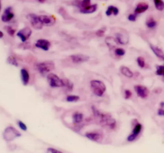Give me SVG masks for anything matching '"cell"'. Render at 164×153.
<instances>
[{
    "label": "cell",
    "instance_id": "cell-9",
    "mask_svg": "<svg viewBox=\"0 0 164 153\" xmlns=\"http://www.w3.org/2000/svg\"><path fill=\"white\" fill-rule=\"evenodd\" d=\"M134 89L138 97L141 99H146L150 93V90L147 87L143 86V85H136L134 86Z\"/></svg>",
    "mask_w": 164,
    "mask_h": 153
},
{
    "label": "cell",
    "instance_id": "cell-25",
    "mask_svg": "<svg viewBox=\"0 0 164 153\" xmlns=\"http://www.w3.org/2000/svg\"><path fill=\"white\" fill-rule=\"evenodd\" d=\"M156 10L159 11H162L164 10V2L163 0H153Z\"/></svg>",
    "mask_w": 164,
    "mask_h": 153
},
{
    "label": "cell",
    "instance_id": "cell-21",
    "mask_svg": "<svg viewBox=\"0 0 164 153\" xmlns=\"http://www.w3.org/2000/svg\"><path fill=\"white\" fill-rule=\"evenodd\" d=\"M120 72L123 76H125L126 77H128V78H132L134 76V73H133L132 70L127 66H125V65H122L120 67Z\"/></svg>",
    "mask_w": 164,
    "mask_h": 153
},
{
    "label": "cell",
    "instance_id": "cell-35",
    "mask_svg": "<svg viewBox=\"0 0 164 153\" xmlns=\"http://www.w3.org/2000/svg\"><path fill=\"white\" fill-rule=\"evenodd\" d=\"M114 7H115V6H112V5L109 6V7H108L107 8V11H106V15H107V16L112 15Z\"/></svg>",
    "mask_w": 164,
    "mask_h": 153
},
{
    "label": "cell",
    "instance_id": "cell-27",
    "mask_svg": "<svg viewBox=\"0 0 164 153\" xmlns=\"http://www.w3.org/2000/svg\"><path fill=\"white\" fill-rule=\"evenodd\" d=\"M136 62H137L138 66H139L140 69H144V68L146 67V61H145L143 57H138L137 58H136Z\"/></svg>",
    "mask_w": 164,
    "mask_h": 153
},
{
    "label": "cell",
    "instance_id": "cell-43",
    "mask_svg": "<svg viewBox=\"0 0 164 153\" xmlns=\"http://www.w3.org/2000/svg\"><path fill=\"white\" fill-rule=\"evenodd\" d=\"M38 2H40V3H44V2L47 1V0H37Z\"/></svg>",
    "mask_w": 164,
    "mask_h": 153
},
{
    "label": "cell",
    "instance_id": "cell-4",
    "mask_svg": "<svg viewBox=\"0 0 164 153\" xmlns=\"http://www.w3.org/2000/svg\"><path fill=\"white\" fill-rule=\"evenodd\" d=\"M47 80L51 88H63L64 87V79L60 78L54 73H50L47 76Z\"/></svg>",
    "mask_w": 164,
    "mask_h": 153
},
{
    "label": "cell",
    "instance_id": "cell-33",
    "mask_svg": "<svg viewBox=\"0 0 164 153\" xmlns=\"http://www.w3.org/2000/svg\"><path fill=\"white\" fill-rule=\"evenodd\" d=\"M59 12L61 15L63 16V18H66V19H67V18H69V14H67V12L66 11V10L64 9V8H60V9L59 10Z\"/></svg>",
    "mask_w": 164,
    "mask_h": 153
},
{
    "label": "cell",
    "instance_id": "cell-16",
    "mask_svg": "<svg viewBox=\"0 0 164 153\" xmlns=\"http://www.w3.org/2000/svg\"><path fill=\"white\" fill-rule=\"evenodd\" d=\"M115 38L116 39V41L119 43V45H126L129 42L128 36L126 35V34H123L122 32H119V33H116L115 35Z\"/></svg>",
    "mask_w": 164,
    "mask_h": 153
},
{
    "label": "cell",
    "instance_id": "cell-7",
    "mask_svg": "<svg viewBox=\"0 0 164 153\" xmlns=\"http://www.w3.org/2000/svg\"><path fill=\"white\" fill-rule=\"evenodd\" d=\"M27 18L28 21L31 23V27L35 30H41L43 29V27H44L42 23V21L40 19V17L38 14L34 13L28 14L27 15Z\"/></svg>",
    "mask_w": 164,
    "mask_h": 153
},
{
    "label": "cell",
    "instance_id": "cell-30",
    "mask_svg": "<svg viewBox=\"0 0 164 153\" xmlns=\"http://www.w3.org/2000/svg\"><path fill=\"white\" fill-rule=\"evenodd\" d=\"M7 61H8L9 64H11V65H15V66H18V61H17V59H16V58H15V57L10 56L9 58H8V59H7Z\"/></svg>",
    "mask_w": 164,
    "mask_h": 153
},
{
    "label": "cell",
    "instance_id": "cell-22",
    "mask_svg": "<svg viewBox=\"0 0 164 153\" xmlns=\"http://www.w3.org/2000/svg\"><path fill=\"white\" fill-rule=\"evenodd\" d=\"M105 42L110 48H115L116 45H119V43L115 37H107L105 39Z\"/></svg>",
    "mask_w": 164,
    "mask_h": 153
},
{
    "label": "cell",
    "instance_id": "cell-39",
    "mask_svg": "<svg viewBox=\"0 0 164 153\" xmlns=\"http://www.w3.org/2000/svg\"><path fill=\"white\" fill-rule=\"evenodd\" d=\"M48 151L51 153H63L61 151H59V150H57V149L55 148H48Z\"/></svg>",
    "mask_w": 164,
    "mask_h": 153
},
{
    "label": "cell",
    "instance_id": "cell-31",
    "mask_svg": "<svg viewBox=\"0 0 164 153\" xmlns=\"http://www.w3.org/2000/svg\"><path fill=\"white\" fill-rule=\"evenodd\" d=\"M106 33V29L105 28H103V29H99L98 30L95 31V35L97 37H99V38H102V37H103L105 35Z\"/></svg>",
    "mask_w": 164,
    "mask_h": 153
},
{
    "label": "cell",
    "instance_id": "cell-38",
    "mask_svg": "<svg viewBox=\"0 0 164 153\" xmlns=\"http://www.w3.org/2000/svg\"><path fill=\"white\" fill-rule=\"evenodd\" d=\"M90 2H91V0H83L81 2V5H80V8H81V7H87V6L90 5L91 4Z\"/></svg>",
    "mask_w": 164,
    "mask_h": 153
},
{
    "label": "cell",
    "instance_id": "cell-44",
    "mask_svg": "<svg viewBox=\"0 0 164 153\" xmlns=\"http://www.w3.org/2000/svg\"><path fill=\"white\" fill-rule=\"evenodd\" d=\"M3 37V33L2 31H0V38H2Z\"/></svg>",
    "mask_w": 164,
    "mask_h": 153
},
{
    "label": "cell",
    "instance_id": "cell-12",
    "mask_svg": "<svg viewBox=\"0 0 164 153\" xmlns=\"http://www.w3.org/2000/svg\"><path fill=\"white\" fill-rule=\"evenodd\" d=\"M39 17H40V19L43 26H46V27H52L56 23V19L54 16L41 14V15H39Z\"/></svg>",
    "mask_w": 164,
    "mask_h": 153
},
{
    "label": "cell",
    "instance_id": "cell-11",
    "mask_svg": "<svg viewBox=\"0 0 164 153\" xmlns=\"http://www.w3.org/2000/svg\"><path fill=\"white\" fill-rule=\"evenodd\" d=\"M51 43L49 40L44 39V38H40L36 41L34 43V46L38 49L43 50V51H48L51 48Z\"/></svg>",
    "mask_w": 164,
    "mask_h": 153
},
{
    "label": "cell",
    "instance_id": "cell-17",
    "mask_svg": "<svg viewBox=\"0 0 164 153\" xmlns=\"http://www.w3.org/2000/svg\"><path fill=\"white\" fill-rule=\"evenodd\" d=\"M150 48H151V51L153 52V54H155L158 58L164 61V52L161 48L158 47L156 45H151V44H150Z\"/></svg>",
    "mask_w": 164,
    "mask_h": 153
},
{
    "label": "cell",
    "instance_id": "cell-24",
    "mask_svg": "<svg viewBox=\"0 0 164 153\" xmlns=\"http://www.w3.org/2000/svg\"><path fill=\"white\" fill-rule=\"evenodd\" d=\"M80 100V97L79 95H74V94H69L66 97V101L70 103H74V102L79 101Z\"/></svg>",
    "mask_w": 164,
    "mask_h": 153
},
{
    "label": "cell",
    "instance_id": "cell-14",
    "mask_svg": "<svg viewBox=\"0 0 164 153\" xmlns=\"http://www.w3.org/2000/svg\"><path fill=\"white\" fill-rule=\"evenodd\" d=\"M148 9L149 4L147 2H140L136 5L135 11H134V13L136 14L137 15H139V14H143L144 12H146Z\"/></svg>",
    "mask_w": 164,
    "mask_h": 153
},
{
    "label": "cell",
    "instance_id": "cell-10",
    "mask_svg": "<svg viewBox=\"0 0 164 153\" xmlns=\"http://www.w3.org/2000/svg\"><path fill=\"white\" fill-rule=\"evenodd\" d=\"M31 29L29 27H24V28H23V29H21L17 33V36L18 37V38H19L23 42H26L29 39L30 37L31 36Z\"/></svg>",
    "mask_w": 164,
    "mask_h": 153
},
{
    "label": "cell",
    "instance_id": "cell-41",
    "mask_svg": "<svg viewBox=\"0 0 164 153\" xmlns=\"http://www.w3.org/2000/svg\"><path fill=\"white\" fill-rule=\"evenodd\" d=\"M119 13V9L117 7H114V10H113V15L117 16Z\"/></svg>",
    "mask_w": 164,
    "mask_h": 153
},
{
    "label": "cell",
    "instance_id": "cell-36",
    "mask_svg": "<svg viewBox=\"0 0 164 153\" xmlns=\"http://www.w3.org/2000/svg\"><path fill=\"white\" fill-rule=\"evenodd\" d=\"M5 29H6L7 32L8 33V34H10L11 36H14L15 34V30L12 28V27H5Z\"/></svg>",
    "mask_w": 164,
    "mask_h": 153
},
{
    "label": "cell",
    "instance_id": "cell-13",
    "mask_svg": "<svg viewBox=\"0 0 164 153\" xmlns=\"http://www.w3.org/2000/svg\"><path fill=\"white\" fill-rule=\"evenodd\" d=\"M15 17V14L13 12V9L11 7H7L4 10L3 14L2 15V21L4 23H9L10 21H11Z\"/></svg>",
    "mask_w": 164,
    "mask_h": 153
},
{
    "label": "cell",
    "instance_id": "cell-23",
    "mask_svg": "<svg viewBox=\"0 0 164 153\" xmlns=\"http://www.w3.org/2000/svg\"><path fill=\"white\" fill-rule=\"evenodd\" d=\"M157 26H158L157 21L155 20L154 18H152V17L148 18H147V20L146 21V27H147L148 29H155Z\"/></svg>",
    "mask_w": 164,
    "mask_h": 153
},
{
    "label": "cell",
    "instance_id": "cell-5",
    "mask_svg": "<svg viewBox=\"0 0 164 153\" xmlns=\"http://www.w3.org/2000/svg\"><path fill=\"white\" fill-rule=\"evenodd\" d=\"M2 136L6 141H11V140H15V138L21 136V133L14 127L9 126L4 130Z\"/></svg>",
    "mask_w": 164,
    "mask_h": 153
},
{
    "label": "cell",
    "instance_id": "cell-6",
    "mask_svg": "<svg viewBox=\"0 0 164 153\" xmlns=\"http://www.w3.org/2000/svg\"><path fill=\"white\" fill-rule=\"evenodd\" d=\"M133 121L135 122V124L133 126L132 132L130 133V134L127 137V141L129 142H133L135 140H137L138 137L139 136L142 130H143V125H142L141 123L138 121L137 120H134Z\"/></svg>",
    "mask_w": 164,
    "mask_h": 153
},
{
    "label": "cell",
    "instance_id": "cell-40",
    "mask_svg": "<svg viewBox=\"0 0 164 153\" xmlns=\"http://www.w3.org/2000/svg\"><path fill=\"white\" fill-rule=\"evenodd\" d=\"M158 115L159 116H161V117H163L164 116V108H160L158 109Z\"/></svg>",
    "mask_w": 164,
    "mask_h": 153
},
{
    "label": "cell",
    "instance_id": "cell-34",
    "mask_svg": "<svg viewBox=\"0 0 164 153\" xmlns=\"http://www.w3.org/2000/svg\"><path fill=\"white\" fill-rule=\"evenodd\" d=\"M137 18H138V15L135 13L130 14L127 16V19H128L130 22H135V21L137 20Z\"/></svg>",
    "mask_w": 164,
    "mask_h": 153
},
{
    "label": "cell",
    "instance_id": "cell-19",
    "mask_svg": "<svg viewBox=\"0 0 164 153\" xmlns=\"http://www.w3.org/2000/svg\"><path fill=\"white\" fill-rule=\"evenodd\" d=\"M98 10V4H90L87 7H81L79 9L80 13L84 14H93Z\"/></svg>",
    "mask_w": 164,
    "mask_h": 153
},
{
    "label": "cell",
    "instance_id": "cell-3",
    "mask_svg": "<svg viewBox=\"0 0 164 153\" xmlns=\"http://www.w3.org/2000/svg\"><path fill=\"white\" fill-rule=\"evenodd\" d=\"M35 70L39 73V74L45 76L51 73L55 68V65L52 61H45L38 62L34 66Z\"/></svg>",
    "mask_w": 164,
    "mask_h": 153
},
{
    "label": "cell",
    "instance_id": "cell-20",
    "mask_svg": "<svg viewBox=\"0 0 164 153\" xmlns=\"http://www.w3.org/2000/svg\"><path fill=\"white\" fill-rule=\"evenodd\" d=\"M72 121L74 124H81L83 121V114L79 112H74L71 116Z\"/></svg>",
    "mask_w": 164,
    "mask_h": 153
},
{
    "label": "cell",
    "instance_id": "cell-2",
    "mask_svg": "<svg viewBox=\"0 0 164 153\" xmlns=\"http://www.w3.org/2000/svg\"><path fill=\"white\" fill-rule=\"evenodd\" d=\"M90 87L93 94L99 97H103L107 91V86L105 83L98 79H93L90 81Z\"/></svg>",
    "mask_w": 164,
    "mask_h": 153
},
{
    "label": "cell",
    "instance_id": "cell-15",
    "mask_svg": "<svg viewBox=\"0 0 164 153\" xmlns=\"http://www.w3.org/2000/svg\"><path fill=\"white\" fill-rule=\"evenodd\" d=\"M86 137L88 138L89 140L92 141H100L103 139V135L101 133L97 132V131H92V132H88L85 134Z\"/></svg>",
    "mask_w": 164,
    "mask_h": 153
},
{
    "label": "cell",
    "instance_id": "cell-42",
    "mask_svg": "<svg viewBox=\"0 0 164 153\" xmlns=\"http://www.w3.org/2000/svg\"><path fill=\"white\" fill-rule=\"evenodd\" d=\"M159 107H160V108H164V102L163 101L160 102Z\"/></svg>",
    "mask_w": 164,
    "mask_h": 153
},
{
    "label": "cell",
    "instance_id": "cell-18",
    "mask_svg": "<svg viewBox=\"0 0 164 153\" xmlns=\"http://www.w3.org/2000/svg\"><path fill=\"white\" fill-rule=\"evenodd\" d=\"M20 75H21V80L24 86H27L31 80V76H30V73L27 69L23 68L20 70Z\"/></svg>",
    "mask_w": 164,
    "mask_h": 153
},
{
    "label": "cell",
    "instance_id": "cell-32",
    "mask_svg": "<svg viewBox=\"0 0 164 153\" xmlns=\"http://www.w3.org/2000/svg\"><path fill=\"white\" fill-rule=\"evenodd\" d=\"M123 96H124V98H125V99L129 100L130 97H132V92H131L130 89H125L124 90Z\"/></svg>",
    "mask_w": 164,
    "mask_h": 153
},
{
    "label": "cell",
    "instance_id": "cell-26",
    "mask_svg": "<svg viewBox=\"0 0 164 153\" xmlns=\"http://www.w3.org/2000/svg\"><path fill=\"white\" fill-rule=\"evenodd\" d=\"M114 53H115V56L121 58V57H123L126 54V50H124L123 48L116 47L114 49Z\"/></svg>",
    "mask_w": 164,
    "mask_h": 153
},
{
    "label": "cell",
    "instance_id": "cell-29",
    "mask_svg": "<svg viewBox=\"0 0 164 153\" xmlns=\"http://www.w3.org/2000/svg\"><path fill=\"white\" fill-rule=\"evenodd\" d=\"M155 74L158 75V76H163L164 75V65H157V66H156Z\"/></svg>",
    "mask_w": 164,
    "mask_h": 153
},
{
    "label": "cell",
    "instance_id": "cell-37",
    "mask_svg": "<svg viewBox=\"0 0 164 153\" xmlns=\"http://www.w3.org/2000/svg\"><path fill=\"white\" fill-rule=\"evenodd\" d=\"M17 124H18V128H20L21 129H22V130H23V131H27V125H26V124H25L23 121H21V120H18Z\"/></svg>",
    "mask_w": 164,
    "mask_h": 153
},
{
    "label": "cell",
    "instance_id": "cell-8",
    "mask_svg": "<svg viewBox=\"0 0 164 153\" xmlns=\"http://www.w3.org/2000/svg\"><path fill=\"white\" fill-rule=\"evenodd\" d=\"M70 59L71 62L75 65H80L82 63H85L90 60V57L83 54H74L70 55Z\"/></svg>",
    "mask_w": 164,
    "mask_h": 153
},
{
    "label": "cell",
    "instance_id": "cell-1",
    "mask_svg": "<svg viewBox=\"0 0 164 153\" xmlns=\"http://www.w3.org/2000/svg\"><path fill=\"white\" fill-rule=\"evenodd\" d=\"M91 110H92L94 117L98 120V121L102 126L110 128V129H115L116 127V121L110 115L101 113L94 105L91 106Z\"/></svg>",
    "mask_w": 164,
    "mask_h": 153
},
{
    "label": "cell",
    "instance_id": "cell-28",
    "mask_svg": "<svg viewBox=\"0 0 164 153\" xmlns=\"http://www.w3.org/2000/svg\"><path fill=\"white\" fill-rule=\"evenodd\" d=\"M63 88H66L68 91H72L74 89V84L71 81H69L68 79H64V87Z\"/></svg>",
    "mask_w": 164,
    "mask_h": 153
},
{
    "label": "cell",
    "instance_id": "cell-45",
    "mask_svg": "<svg viewBox=\"0 0 164 153\" xmlns=\"http://www.w3.org/2000/svg\"><path fill=\"white\" fill-rule=\"evenodd\" d=\"M1 9H2V3H1V0H0V12H1Z\"/></svg>",
    "mask_w": 164,
    "mask_h": 153
},
{
    "label": "cell",
    "instance_id": "cell-46",
    "mask_svg": "<svg viewBox=\"0 0 164 153\" xmlns=\"http://www.w3.org/2000/svg\"><path fill=\"white\" fill-rule=\"evenodd\" d=\"M163 77H164V75H163Z\"/></svg>",
    "mask_w": 164,
    "mask_h": 153
}]
</instances>
